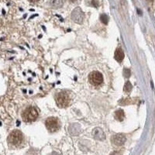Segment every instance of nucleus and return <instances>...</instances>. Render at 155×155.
Returning a JSON list of instances; mask_svg holds the SVG:
<instances>
[{"label":"nucleus","instance_id":"17","mask_svg":"<svg viewBox=\"0 0 155 155\" xmlns=\"http://www.w3.org/2000/svg\"><path fill=\"white\" fill-rule=\"evenodd\" d=\"M149 1H152V0H149Z\"/></svg>","mask_w":155,"mask_h":155},{"label":"nucleus","instance_id":"13","mask_svg":"<svg viewBox=\"0 0 155 155\" xmlns=\"http://www.w3.org/2000/svg\"><path fill=\"white\" fill-rule=\"evenodd\" d=\"M100 20L102 21V23L107 24L109 19H108L107 16L105 15V14H103V15H102L101 17H100Z\"/></svg>","mask_w":155,"mask_h":155},{"label":"nucleus","instance_id":"9","mask_svg":"<svg viewBox=\"0 0 155 155\" xmlns=\"http://www.w3.org/2000/svg\"><path fill=\"white\" fill-rule=\"evenodd\" d=\"M124 52L121 48H117L115 51V59L118 62H121L124 58Z\"/></svg>","mask_w":155,"mask_h":155},{"label":"nucleus","instance_id":"1","mask_svg":"<svg viewBox=\"0 0 155 155\" xmlns=\"http://www.w3.org/2000/svg\"><path fill=\"white\" fill-rule=\"evenodd\" d=\"M38 117V112L37 109L33 106H29L22 113V118L24 122L30 123L35 121Z\"/></svg>","mask_w":155,"mask_h":155},{"label":"nucleus","instance_id":"3","mask_svg":"<svg viewBox=\"0 0 155 155\" xmlns=\"http://www.w3.org/2000/svg\"><path fill=\"white\" fill-rule=\"evenodd\" d=\"M8 140L13 145H18L23 141L22 133L19 130H13L9 135Z\"/></svg>","mask_w":155,"mask_h":155},{"label":"nucleus","instance_id":"4","mask_svg":"<svg viewBox=\"0 0 155 155\" xmlns=\"http://www.w3.org/2000/svg\"><path fill=\"white\" fill-rule=\"evenodd\" d=\"M90 83L93 85H99L102 83L103 81V76L99 71L91 72L89 77Z\"/></svg>","mask_w":155,"mask_h":155},{"label":"nucleus","instance_id":"12","mask_svg":"<svg viewBox=\"0 0 155 155\" xmlns=\"http://www.w3.org/2000/svg\"><path fill=\"white\" fill-rule=\"evenodd\" d=\"M131 89H132V85L130 84L129 81H126L125 84V86H124V90H125V92L129 93V92L131 91Z\"/></svg>","mask_w":155,"mask_h":155},{"label":"nucleus","instance_id":"6","mask_svg":"<svg viewBox=\"0 0 155 155\" xmlns=\"http://www.w3.org/2000/svg\"><path fill=\"white\" fill-rule=\"evenodd\" d=\"M71 19L72 20L74 21L77 23H82L84 19V13L80 8L78 7L73 10L71 13Z\"/></svg>","mask_w":155,"mask_h":155},{"label":"nucleus","instance_id":"11","mask_svg":"<svg viewBox=\"0 0 155 155\" xmlns=\"http://www.w3.org/2000/svg\"><path fill=\"white\" fill-rule=\"evenodd\" d=\"M50 3L53 8H60L63 5V0H50Z\"/></svg>","mask_w":155,"mask_h":155},{"label":"nucleus","instance_id":"2","mask_svg":"<svg viewBox=\"0 0 155 155\" xmlns=\"http://www.w3.org/2000/svg\"><path fill=\"white\" fill-rule=\"evenodd\" d=\"M69 102H70V99H69L68 95L65 92L59 93L56 96V102L60 108L67 107L68 105Z\"/></svg>","mask_w":155,"mask_h":155},{"label":"nucleus","instance_id":"15","mask_svg":"<svg viewBox=\"0 0 155 155\" xmlns=\"http://www.w3.org/2000/svg\"><path fill=\"white\" fill-rule=\"evenodd\" d=\"M30 2H37V1H38V0H30Z\"/></svg>","mask_w":155,"mask_h":155},{"label":"nucleus","instance_id":"10","mask_svg":"<svg viewBox=\"0 0 155 155\" xmlns=\"http://www.w3.org/2000/svg\"><path fill=\"white\" fill-rule=\"evenodd\" d=\"M125 117V114H124L123 110L122 109H118V110L116 111L115 113V118L116 119L119 121H123Z\"/></svg>","mask_w":155,"mask_h":155},{"label":"nucleus","instance_id":"5","mask_svg":"<svg viewBox=\"0 0 155 155\" xmlns=\"http://www.w3.org/2000/svg\"><path fill=\"white\" fill-rule=\"evenodd\" d=\"M46 126L47 129L50 132L53 133V132H56L59 128V123L58 120L55 117H50L46 120L45 122Z\"/></svg>","mask_w":155,"mask_h":155},{"label":"nucleus","instance_id":"7","mask_svg":"<svg viewBox=\"0 0 155 155\" xmlns=\"http://www.w3.org/2000/svg\"><path fill=\"white\" fill-rule=\"evenodd\" d=\"M111 141L116 146H122L126 142V137L122 133H118L113 136L111 138Z\"/></svg>","mask_w":155,"mask_h":155},{"label":"nucleus","instance_id":"14","mask_svg":"<svg viewBox=\"0 0 155 155\" xmlns=\"http://www.w3.org/2000/svg\"><path fill=\"white\" fill-rule=\"evenodd\" d=\"M123 74L126 78H129L130 76V70L128 68H125L123 71Z\"/></svg>","mask_w":155,"mask_h":155},{"label":"nucleus","instance_id":"8","mask_svg":"<svg viewBox=\"0 0 155 155\" xmlns=\"http://www.w3.org/2000/svg\"><path fill=\"white\" fill-rule=\"evenodd\" d=\"M93 136L94 137L95 139L99 140H104L105 137L103 130L100 129V128H96V129H94V130L93 132Z\"/></svg>","mask_w":155,"mask_h":155},{"label":"nucleus","instance_id":"16","mask_svg":"<svg viewBox=\"0 0 155 155\" xmlns=\"http://www.w3.org/2000/svg\"><path fill=\"white\" fill-rule=\"evenodd\" d=\"M71 2H74V1H76V0H71Z\"/></svg>","mask_w":155,"mask_h":155}]
</instances>
